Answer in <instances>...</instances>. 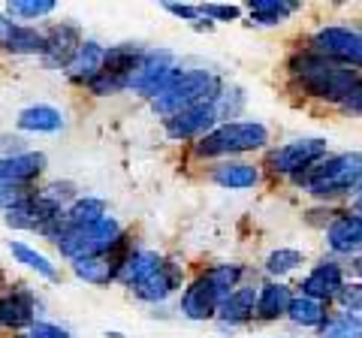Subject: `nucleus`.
Instances as JSON below:
<instances>
[{"mask_svg":"<svg viewBox=\"0 0 362 338\" xmlns=\"http://www.w3.org/2000/svg\"><path fill=\"white\" fill-rule=\"evenodd\" d=\"M293 182L317 199L344 197L350 190L362 187V154L359 151L326 154L323 161H317L314 166L302 169L299 175H293Z\"/></svg>","mask_w":362,"mask_h":338,"instance_id":"f257e3e1","label":"nucleus"},{"mask_svg":"<svg viewBox=\"0 0 362 338\" xmlns=\"http://www.w3.org/2000/svg\"><path fill=\"white\" fill-rule=\"evenodd\" d=\"M290 73L302 85L305 94H311L317 100H329V103H341L347 91L359 82V73L341 66L335 61L320 58L317 52H299L290 58Z\"/></svg>","mask_w":362,"mask_h":338,"instance_id":"f03ea898","label":"nucleus"},{"mask_svg":"<svg viewBox=\"0 0 362 338\" xmlns=\"http://www.w3.org/2000/svg\"><path fill=\"white\" fill-rule=\"evenodd\" d=\"M223 91L221 78L209 73V70H181L175 76V82L166 88L160 97L151 100V106L157 115L173 118L178 112L185 109H194V106H206V103H214V97Z\"/></svg>","mask_w":362,"mask_h":338,"instance_id":"7ed1b4c3","label":"nucleus"},{"mask_svg":"<svg viewBox=\"0 0 362 338\" xmlns=\"http://www.w3.org/2000/svg\"><path fill=\"white\" fill-rule=\"evenodd\" d=\"M269 142V130L259 121H230L214 127L197 142V154L199 157H226V154H245V151H257L266 148Z\"/></svg>","mask_w":362,"mask_h":338,"instance_id":"20e7f679","label":"nucleus"},{"mask_svg":"<svg viewBox=\"0 0 362 338\" xmlns=\"http://www.w3.org/2000/svg\"><path fill=\"white\" fill-rule=\"evenodd\" d=\"M121 223L115 218H100L88 227H70L54 245L64 257L70 260H82V257H97V254H106L112 245L121 239Z\"/></svg>","mask_w":362,"mask_h":338,"instance_id":"39448f33","label":"nucleus"},{"mask_svg":"<svg viewBox=\"0 0 362 338\" xmlns=\"http://www.w3.org/2000/svg\"><path fill=\"white\" fill-rule=\"evenodd\" d=\"M181 70L175 66V54L166 49H154L142 54V64L133 70L130 76V88L142 97H160L169 85L175 82V76Z\"/></svg>","mask_w":362,"mask_h":338,"instance_id":"423d86ee","label":"nucleus"},{"mask_svg":"<svg viewBox=\"0 0 362 338\" xmlns=\"http://www.w3.org/2000/svg\"><path fill=\"white\" fill-rule=\"evenodd\" d=\"M311 52L341 66H362V33L350 28H320L311 37Z\"/></svg>","mask_w":362,"mask_h":338,"instance_id":"0eeeda50","label":"nucleus"},{"mask_svg":"<svg viewBox=\"0 0 362 338\" xmlns=\"http://www.w3.org/2000/svg\"><path fill=\"white\" fill-rule=\"evenodd\" d=\"M326 157V139H296L269 154V169L278 175H299L302 169L314 166Z\"/></svg>","mask_w":362,"mask_h":338,"instance_id":"6e6552de","label":"nucleus"},{"mask_svg":"<svg viewBox=\"0 0 362 338\" xmlns=\"http://www.w3.org/2000/svg\"><path fill=\"white\" fill-rule=\"evenodd\" d=\"M218 124V115H214V106L206 103V106H194V109H185L178 115L166 118L163 127H166V136L169 139H202L206 133L214 130Z\"/></svg>","mask_w":362,"mask_h":338,"instance_id":"1a4fd4ad","label":"nucleus"},{"mask_svg":"<svg viewBox=\"0 0 362 338\" xmlns=\"http://www.w3.org/2000/svg\"><path fill=\"white\" fill-rule=\"evenodd\" d=\"M181 281H185V272H181V266L173 263V260H163L148 278H142L139 284L133 287V293H136V296H139L142 302H163L166 296H173V293L181 287Z\"/></svg>","mask_w":362,"mask_h":338,"instance_id":"9d476101","label":"nucleus"},{"mask_svg":"<svg viewBox=\"0 0 362 338\" xmlns=\"http://www.w3.org/2000/svg\"><path fill=\"white\" fill-rule=\"evenodd\" d=\"M341 287H344L341 266H338L335 260H323V263H317L308 275H305L302 296L317 299V302H329V299H335L338 293H341Z\"/></svg>","mask_w":362,"mask_h":338,"instance_id":"9b49d317","label":"nucleus"},{"mask_svg":"<svg viewBox=\"0 0 362 338\" xmlns=\"http://www.w3.org/2000/svg\"><path fill=\"white\" fill-rule=\"evenodd\" d=\"M37 296L25 287H16L0 296V326L4 330H21V326H33L37 320Z\"/></svg>","mask_w":362,"mask_h":338,"instance_id":"f8f14e48","label":"nucleus"},{"mask_svg":"<svg viewBox=\"0 0 362 338\" xmlns=\"http://www.w3.org/2000/svg\"><path fill=\"white\" fill-rule=\"evenodd\" d=\"M82 30L76 25H54L49 33H45V49H42V58L49 66H66L76 52L82 49Z\"/></svg>","mask_w":362,"mask_h":338,"instance_id":"ddd939ff","label":"nucleus"},{"mask_svg":"<svg viewBox=\"0 0 362 338\" xmlns=\"http://www.w3.org/2000/svg\"><path fill=\"white\" fill-rule=\"evenodd\" d=\"M64 209H58L54 202L45 199L40 190H37V197L28 199L25 206H18L13 211H6L4 221H6V227H13V230H42L45 223H52L54 218L61 215Z\"/></svg>","mask_w":362,"mask_h":338,"instance_id":"4468645a","label":"nucleus"},{"mask_svg":"<svg viewBox=\"0 0 362 338\" xmlns=\"http://www.w3.org/2000/svg\"><path fill=\"white\" fill-rule=\"evenodd\" d=\"M326 245L335 254H356L362 251V215L356 211H341L326 227Z\"/></svg>","mask_w":362,"mask_h":338,"instance_id":"2eb2a0df","label":"nucleus"},{"mask_svg":"<svg viewBox=\"0 0 362 338\" xmlns=\"http://www.w3.org/2000/svg\"><path fill=\"white\" fill-rule=\"evenodd\" d=\"M42 169H45L42 151L6 154V157H0V185H30Z\"/></svg>","mask_w":362,"mask_h":338,"instance_id":"dca6fc26","label":"nucleus"},{"mask_svg":"<svg viewBox=\"0 0 362 338\" xmlns=\"http://www.w3.org/2000/svg\"><path fill=\"white\" fill-rule=\"evenodd\" d=\"M103 64H106V49L94 40H85L82 49L76 52V58L66 64V78L76 85H90L103 73Z\"/></svg>","mask_w":362,"mask_h":338,"instance_id":"f3484780","label":"nucleus"},{"mask_svg":"<svg viewBox=\"0 0 362 338\" xmlns=\"http://www.w3.org/2000/svg\"><path fill=\"white\" fill-rule=\"evenodd\" d=\"M218 308H221V299L214 296V293L202 284L199 278L185 293H181V308L178 311L185 314L187 320H197V323L214 320V317H218Z\"/></svg>","mask_w":362,"mask_h":338,"instance_id":"a211bd4d","label":"nucleus"},{"mask_svg":"<svg viewBox=\"0 0 362 338\" xmlns=\"http://www.w3.org/2000/svg\"><path fill=\"white\" fill-rule=\"evenodd\" d=\"M211 182L226 190H247L259 182V169L245 161H223L211 169Z\"/></svg>","mask_w":362,"mask_h":338,"instance_id":"6ab92c4d","label":"nucleus"},{"mask_svg":"<svg viewBox=\"0 0 362 338\" xmlns=\"http://www.w3.org/2000/svg\"><path fill=\"white\" fill-rule=\"evenodd\" d=\"M257 293L254 287H239V290H233L230 296H226L221 302V308H218V320L226 326H239L245 320H251L254 314H257Z\"/></svg>","mask_w":362,"mask_h":338,"instance_id":"aec40b11","label":"nucleus"},{"mask_svg":"<svg viewBox=\"0 0 362 338\" xmlns=\"http://www.w3.org/2000/svg\"><path fill=\"white\" fill-rule=\"evenodd\" d=\"M290 302H293V293H290L287 284H281V281L263 284V290L257 293V317H259V320H278V317H287Z\"/></svg>","mask_w":362,"mask_h":338,"instance_id":"412c9836","label":"nucleus"},{"mask_svg":"<svg viewBox=\"0 0 362 338\" xmlns=\"http://www.w3.org/2000/svg\"><path fill=\"white\" fill-rule=\"evenodd\" d=\"M18 130H28V133H58L64 127V115L54 106H28L18 112Z\"/></svg>","mask_w":362,"mask_h":338,"instance_id":"4be33fe9","label":"nucleus"},{"mask_svg":"<svg viewBox=\"0 0 362 338\" xmlns=\"http://www.w3.org/2000/svg\"><path fill=\"white\" fill-rule=\"evenodd\" d=\"M73 272H76V278H82L85 284H94V287H106L112 281H118V269L109 263L106 254L73 260Z\"/></svg>","mask_w":362,"mask_h":338,"instance_id":"5701e85b","label":"nucleus"},{"mask_svg":"<svg viewBox=\"0 0 362 338\" xmlns=\"http://www.w3.org/2000/svg\"><path fill=\"white\" fill-rule=\"evenodd\" d=\"M242 272H245V269H242V266H235V263H218V266L206 269V272L199 275V281H202V284H206V287L214 293V296L223 302L233 290H239Z\"/></svg>","mask_w":362,"mask_h":338,"instance_id":"b1692460","label":"nucleus"},{"mask_svg":"<svg viewBox=\"0 0 362 338\" xmlns=\"http://www.w3.org/2000/svg\"><path fill=\"white\" fill-rule=\"evenodd\" d=\"M142 49L139 46H133V42H121V46H112L106 49V64H103V70L112 73V76H121V78H127L130 82V76L133 70L142 64Z\"/></svg>","mask_w":362,"mask_h":338,"instance_id":"393cba45","label":"nucleus"},{"mask_svg":"<svg viewBox=\"0 0 362 338\" xmlns=\"http://www.w3.org/2000/svg\"><path fill=\"white\" fill-rule=\"evenodd\" d=\"M287 317L296 326H302V330H311V326L320 330L329 314H326V302H317V299H308V296H293Z\"/></svg>","mask_w":362,"mask_h":338,"instance_id":"a878e982","label":"nucleus"},{"mask_svg":"<svg viewBox=\"0 0 362 338\" xmlns=\"http://www.w3.org/2000/svg\"><path fill=\"white\" fill-rule=\"evenodd\" d=\"M160 263H163V257H160V254H154V251H136V254L130 257V260L124 263L118 281H121V284H127V287L133 290L142 278H148V275H151Z\"/></svg>","mask_w":362,"mask_h":338,"instance_id":"bb28decb","label":"nucleus"},{"mask_svg":"<svg viewBox=\"0 0 362 338\" xmlns=\"http://www.w3.org/2000/svg\"><path fill=\"white\" fill-rule=\"evenodd\" d=\"M4 49L13 52V54H42L45 33H40L37 28H28V25H16L13 30H9Z\"/></svg>","mask_w":362,"mask_h":338,"instance_id":"cd10ccee","label":"nucleus"},{"mask_svg":"<svg viewBox=\"0 0 362 338\" xmlns=\"http://www.w3.org/2000/svg\"><path fill=\"white\" fill-rule=\"evenodd\" d=\"M320 338H362V314L335 311L320 326Z\"/></svg>","mask_w":362,"mask_h":338,"instance_id":"c85d7f7f","label":"nucleus"},{"mask_svg":"<svg viewBox=\"0 0 362 338\" xmlns=\"http://www.w3.org/2000/svg\"><path fill=\"white\" fill-rule=\"evenodd\" d=\"M100 218H106V202L97 199V197H85V199H76L70 209L64 211V221L66 227H88Z\"/></svg>","mask_w":362,"mask_h":338,"instance_id":"c756f323","label":"nucleus"},{"mask_svg":"<svg viewBox=\"0 0 362 338\" xmlns=\"http://www.w3.org/2000/svg\"><path fill=\"white\" fill-rule=\"evenodd\" d=\"M9 251H13V257H16L18 263H25V266L33 269L37 275L49 278V281H58V278H61L58 269H54V263L49 260V257L40 254V251H33V247H28L25 242H9Z\"/></svg>","mask_w":362,"mask_h":338,"instance_id":"7c9ffc66","label":"nucleus"},{"mask_svg":"<svg viewBox=\"0 0 362 338\" xmlns=\"http://www.w3.org/2000/svg\"><path fill=\"white\" fill-rule=\"evenodd\" d=\"M247 9H251V16L259 25H281L287 16L296 13L299 4H287V0H251Z\"/></svg>","mask_w":362,"mask_h":338,"instance_id":"2f4dec72","label":"nucleus"},{"mask_svg":"<svg viewBox=\"0 0 362 338\" xmlns=\"http://www.w3.org/2000/svg\"><path fill=\"white\" fill-rule=\"evenodd\" d=\"M214 115H218V121H226L230 124V118H239V112L245 109V94L242 88H223V91L214 97Z\"/></svg>","mask_w":362,"mask_h":338,"instance_id":"473e14b6","label":"nucleus"},{"mask_svg":"<svg viewBox=\"0 0 362 338\" xmlns=\"http://www.w3.org/2000/svg\"><path fill=\"white\" fill-rule=\"evenodd\" d=\"M299 263H302V251H296V247H278V251H272L266 257V272L275 278H284L293 269H299Z\"/></svg>","mask_w":362,"mask_h":338,"instance_id":"72a5a7b5","label":"nucleus"},{"mask_svg":"<svg viewBox=\"0 0 362 338\" xmlns=\"http://www.w3.org/2000/svg\"><path fill=\"white\" fill-rule=\"evenodd\" d=\"M6 13L18 16V18H28V21H37L42 16L54 13V4H52V0H9Z\"/></svg>","mask_w":362,"mask_h":338,"instance_id":"f704fd0d","label":"nucleus"},{"mask_svg":"<svg viewBox=\"0 0 362 338\" xmlns=\"http://www.w3.org/2000/svg\"><path fill=\"white\" fill-rule=\"evenodd\" d=\"M37 197V190L30 185H0V209L4 211H13L18 206H25L28 199Z\"/></svg>","mask_w":362,"mask_h":338,"instance_id":"c9c22d12","label":"nucleus"},{"mask_svg":"<svg viewBox=\"0 0 362 338\" xmlns=\"http://www.w3.org/2000/svg\"><path fill=\"white\" fill-rule=\"evenodd\" d=\"M338 305L341 311H350V314H362V281H354V284H344L341 293H338Z\"/></svg>","mask_w":362,"mask_h":338,"instance_id":"e433bc0d","label":"nucleus"},{"mask_svg":"<svg viewBox=\"0 0 362 338\" xmlns=\"http://www.w3.org/2000/svg\"><path fill=\"white\" fill-rule=\"evenodd\" d=\"M40 194L49 199V202H54L58 209H64V202H70V199L76 197V185H73V182H54V185H49V187H42Z\"/></svg>","mask_w":362,"mask_h":338,"instance_id":"4c0bfd02","label":"nucleus"},{"mask_svg":"<svg viewBox=\"0 0 362 338\" xmlns=\"http://www.w3.org/2000/svg\"><path fill=\"white\" fill-rule=\"evenodd\" d=\"M242 9L235 4H202L199 6V16H209L214 21H235Z\"/></svg>","mask_w":362,"mask_h":338,"instance_id":"58836bf2","label":"nucleus"},{"mask_svg":"<svg viewBox=\"0 0 362 338\" xmlns=\"http://www.w3.org/2000/svg\"><path fill=\"white\" fill-rule=\"evenodd\" d=\"M30 335H33V338H73L70 332L64 330V326H58V323H49V320H37V323H33Z\"/></svg>","mask_w":362,"mask_h":338,"instance_id":"ea45409f","label":"nucleus"},{"mask_svg":"<svg viewBox=\"0 0 362 338\" xmlns=\"http://www.w3.org/2000/svg\"><path fill=\"white\" fill-rule=\"evenodd\" d=\"M338 106H341L344 112H354V115H362V78H359L354 88H350L347 97H344Z\"/></svg>","mask_w":362,"mask_h":338,"instance_id":"a19ab883","label":"nucleus"},{"mask_svg":"<svg viewBox=\"0 0 362 338\" xmlns=\"http://www.w3.org/2000/svg\"><path fill=\"white\" fill-rule=\"evenodd\" d=\"M166 13H173L185 21H197L199 18V6H190V4H166Z\"/></svg>","mask_w":362,"mask_h":338,"instance_id":"79ce46f5","label":"nucleus"},{"mask_svg":"<svg viewBox=\"0 0 362 338\" xmlns=\"http://www.w3.org/2000/svg\"><path fill=\"white\" fill-rule=\"evenodd\" d=\"M16 25H13V21H9L6 16H0V46H4V42H6V37H9V30H13Z\"/></svg>","mask_w":362,"mask_h":338,"instance_id":"37998d69","label":"nucleus"},{"mask_svg":"<svg viewBox=\"0 0 362 338\" xmlns=\"http://www.w3.org/2000/svg\"><path fill=\"white\" fill-rule=\"evenodd\" d=\"M354 209H356V215H362V190H359L356 199H354Z\"/></svg>","mask_w":362,"mask_h":338,"instance_id":"c03bdc74","label":"nucleus"},{"mask_svg":"<svg viewBox=\"0 0 362 338\" xmlns=\"http://www.w3.org/2000/svg\"><path fill=\"white\" fill-rule=\"evenodd\" d=\"M354 269H356V275H359V278H362V254H359V257H356V263H354Z\"/></svg>","mask_w":362,"mask_h":338,"instance_id":"a18cd8bd","label":"nucleus"},{"mask_svg":"<svg viewBox=\"0 0 362 338\" xmlns=\"http://www.w3.org/2000/svg\"><path fill=\"white\" fill-rule=\"evenodd\" d=\"M278 338H296V335H278Z\"/></svg>","mask_w":362,"mask_h":338,"instance_id":"49530a36","label":"nucleus"},{"mask_svg":"<svg viewBox=\"0 0 362 338\" xmlns=\"http://www.w3.org/2000/svg\"><path fill=\"white\" fill-rule=\"evenodd\" d=\"M16 338H33V335H16Z\"/></svg>","mask_w":362,"mask_h":338,"instance_id":"de8ad7c7","label":"nucleus"},{"mask_svg":"<svg viewBox=\"0 0 362 338\" xmlns=\"http://www.w3.org/2000/svg\"><path fill=\"white\" fill-rule=\"evenodd\" d=\"M359 190H362V187H359Z\"/></svg>","mask_w":362,"mask_h":338,"instance_id":"09e8293b","label":"nucleus"}]
</instances>
